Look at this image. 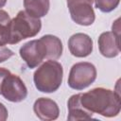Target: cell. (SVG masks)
I'll return each mask as SVG.
<instances>
[{
    "mask_svg": "<svg viewBox=\"0 0 121 121\" xmlns=\"http://www.w3.org/2000/svg\"><path fill=\"white\" fill-rule=\"evenodd\" d=\"M42 28L40 18L27 14L25 10H20L17 15L10 20L9 43L16 44L26 38L35 37Z\"/></svg>",
    "mask_w": 121,
    "mask_h": 121,
    "instance_id": "obj_3",
    "label": "cell"
},
{
    "mask_svg": "<svg viewBox=\"0 0 121 121\" xmlns=\"http://www.w3.org/2000/svg\"><path fill=\"white\" fill-rule=\"evenodd\" d=\"M10 20L9 13L0 9V45L9 43Z\"/></svg>",
    "mask_w": 121,
    "mask_h": 121,
    "instance_id": "obj_14",
    "label": "cell"
},
{
    "mask_svg": "<svg viewBox=\"0 0 121 121\" xmlns=\"http://www.w3.org/2000/svg\"><path fill=\"white\" fill-rule=\"evenodd\" d=\"M33 111L36 116L43 121L56 120L60 115V109L58 104L47 97L38 98L33 105Z\"/></svg>",
    "mask_w": 121,
    "mask_h": 121,
    "instance_id": "obj_10",
    "label": "cell"
},
{
    "mask_svg": "<svg viewBox=\"0 0 121 121\" xmlns=\"http://www.w3.org/2000/svg\"><path fill=\"white\" fill-rule=\"evenodd\" d=\"M98 49L105 58H115L120 53L119 34L113 31H106L98 37Z\"/></svg>",
    "mask_w": 121,
    "mask_h": 121,
    "instance_id": "obj_9",
    "label": "cell"
},
{
    "mask_svg": "<svg viewBox=\"0 0 121 121\" xmlns=\"http://www.w3.org/2000/svg\"><path fill=\"white\" fill-rule=\"evenodd\" d=\"M25 11L36 18L45 16L50 8L49 0H24Z\"/></svg>",
    "mask_w": 121,
    "mask_h": 121,
    "instance_id": "obj_12",
    "label": "cell"
},
{
    "mask_svg": "<svg viewBox=\"0 0 121 121\" xmlns=\"http://www.w3.org/2000/svg\"><path fill=\"white\" fill-rule=\"evenodd\" d=\"M62 78V65L55 60H46L33 74V81L36 89L47 94L54 93L60 87Z\"/></svg>",
    "mask_w": 121,
    "mask_h": 121,
    "instance_id": "obj_2",
    "label": "cell"
},
{
    "mask_svg": "<svg viewBox=\"0 0 121 121\" xmlns=\"http://www.w3.org/2000/svg\"><path fill=\"white\" fill-rule=\"evenodd\" d=\"M93 40L85 33L73 34L68 40L70 53L77 58H85L93 51Z\"/></svg>",
    "mask_w": 121,
    "mask_h": 121,
    "instance_id": "obj_8",
    "label": "cell"
},
{
    "mask_svg": "<svg viewBox=\"0 0 121 121\" xmlns=\"http://www.w3.org/2000/svg\"><path fill=\"white\" fill-rule=\"evenodd\" d=\"M9 116V112L8 110L6 108V106L0 102V121H5L8 119Z\"/></svg>",
    "mask_w": 121,
    "mask_h": 121,
    "instance_id": "obj_17",
    "label": "cell"
},
{
    "mask_svg": "<svg viewBox=\"0 0 121 121\" xmlns=\"http://www.w3.org/2000/svg\"><path fill=\"white\" fill-rule=\"evenodd\" d=\"M14 55L13 51L8 48L5 45H0V63L4 62L5 60H8L9 58H11Z\"/></svg>",
    "mask_w": 121,
    "mask_h": 121,
    "instance_id": "obj_16",
    "label": "cell"
},
{
    "mask_svg": "<svg viewBox=\"0 0 121 121\" xmlns=\"http://www.w3.org/2000/svg\"><path fill=\"white\" fill-rule=\"evenodd\" d=\"M68 116L67 119L70 121L74 120H88L93 117V113L86 111L79 100V94L73 95L70 96L67 102Z\"/></svg>",
    "mask_w": 121,
    "mask_h": 121,
    "instance_id": "obj_11",
    "label": "cell"
},
{
    "mask_svg": "<svg viewBox=\"0 0 121 121\" xmlns=\"http://www.w3.org/2000/svg\"><path fill=\"white\" fill-rule=\"evenodd\" d=\"M96 78L95 66L88 61L75 63L69 72L67 83L70 88L81 91L89 87Z\"/></svg>",
    "mask_w": 121,
    "mask_h": 121,
    "instance_id": "obj_5",
    "label": "cell"
},
{
    "mask_svg": "<svg viewBox=\"0 0 121 121\" xmlns=\"http://www.w3.org/2000/svg\"><path fill=\"white\" fill-rule=\"evenodd\" d=\"M120 0H95V6L102 12L108 13L115 9L119 5Z\"/></svg>",
    "mask_w": 121,
    "mask_h": 121,
    "instance_id": "obj_15",
    "label": "cell"
},
{
    "mask_svg": "<svg viewBox=\"0 0 121 121\" xmlns=\"http://www.w3.org/2000/svg\"><path fill=\"white\" fill-rule=\"evenodd\" d=\"M79 100L86 111L104 117H114L120 112V95L110 89L97 87L86 93H80Z\"/></svg>",
    "mask_w": 121,
    "mask_h": 121,
    "instance_id": "obj_1",
    "label": "cell"
},
{
    "mask_svg": "<svg viewBox=\"0 0 121 121\" xmlns=\"http://www.w3.org/2000/svg\"><path fill=\"white\" fill-rule=\"evenodd\" d=\"M0 95L10 102H21L27 96V88L21 78L0 67Z\"/></svg>",
    "mask_w": 121,
    "mask_h": 121,
    "instance_id": "obj_4",
    "label": "cell"
},
{
    "mask_svg": "<svg viewBox=\"0 0 121 121\" xmlns=\"http://www.w3.org/2000/svg\"><path fill=\"white\" fill-rule=\"evenodd\" d=\"M19 54L30 69L37 67L44 59L48 60V50L42 37L24 43L19 50Z\"/></svg>",
    "mask_w": 121,
    "mask_h": 121,
    "instance_id": "obj_6",
    "label": "cell"
},
{
    "mask_svg": "<svg viewBox=\"0 0 121 121\" xmlns=\"http://www.w3.org/2000/svg\"><path fill=\"white\" fill-rule=\"evenodd\" d=\"M72 20L80 26H91L95 19L94 0H66Z\"/></svg>",
    "mask_w": 121,
    "mask_h": 121,
    "instance_id": "obj_7",
    "label": "cell"
},
{
    "mask_svg": "<svg viewBox=\"0 0 121 121\" xmlns=\"http://www.w3.org/2000/svg\"><path fill=\"white\" fill-rule=\"evenodd\" d=\"M7 3V0H0V9L3 8Z\"/></svg>",
    "mask_w": 121,
    "mask_h": 121,
    "instance_id": "obj_18",
    "label": "cell"
},
{
    "mask_svg": "<svg viewBox=\"0 0 121 121\" xmlns=\"http://www.w3.org/2000/svg\"><path fill=\"white\" fill-rule=\"evenodd\" d=\"M42 39L44 41L48 50V60H58L59 58H60L63 50L60 39L51 34L43 35Z\"/></svg>",
    "mask_w": 121,
    "mask_h": 121,
    "instance_id": "obj_13",
    "label": "cell"
}]
</instances>
